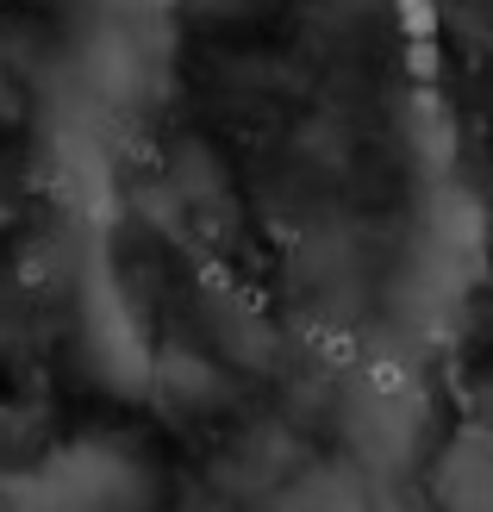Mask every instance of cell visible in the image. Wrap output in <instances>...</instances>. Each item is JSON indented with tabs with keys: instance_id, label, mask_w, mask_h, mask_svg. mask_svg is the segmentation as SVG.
Listing matches in <instances>:
<instances>
[{
	"instance_id": "cell-1",
	"label": "cell",
	"mask_w": 493,
	"mask_h": 512,
	"mask_svg": "<svg viewBox=\"0 0 493 512\" xmlns=\"http://www.w3.org/2000/svg\"><path fill=\"white\" fill-rule=\"evenodd\" d=\"M19 500H38V506H119V500H138V475L107 444H75V450L50 456V463L19 488Z\"/></svg>"
}]
</instances>
